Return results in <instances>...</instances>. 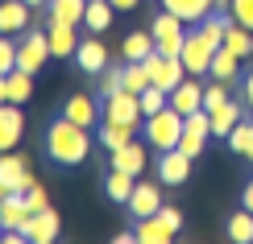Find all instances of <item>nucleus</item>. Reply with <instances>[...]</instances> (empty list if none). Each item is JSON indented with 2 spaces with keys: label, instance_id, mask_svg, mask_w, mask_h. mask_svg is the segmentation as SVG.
<instances>
[{
  "label": "nucleus",
  "instance_id": "18",
  "mask_svg": "<svg viewBox=\"0 0 253 244\" xmlns=\"http://www.w3.org/2000/svg\"><path fill=\"white\" fill-rule=\"evenodd\" d=\"M170 108L183 112V116L199 112V108H204V87H199V83H191V79H183V83L170 91Z\"/></svg>",
  "mask_w": 253,
  "mask_h": 244
},
{
  "label": "nucleus",
  "instance_id": "14",
  "mask_svg": "<svg viewBox=\"0 0 253 244\" xmlns=\"http://www.w3.org/2000/svg\"><path fill=\"white\" fill-rule=\"evenodd\" d=\"M75 67L87 70V75H100V70L108 67V46H104L100 37H83L79 50H75Z\"/></svg>",
  "mask_w": 253,
  "mask_h": 244
},
{
  "label": "nucleus",
  "instance_id": "32",
  "mask_svg": "<svg viewBox=\"0 0 253 244\" xmlns=\"http://www.w3.org/2000/svg\"><path fill=\"white\" fill-rule=\"evenodd\" d=\"M162 108H170V91H162L158 83H150V87L141 91V112L154 116V112H162Z\"/></svg>",
  "mask_w": 253,
  "mask_h": 244
},
{
  "label": "nucleus",
  "instance_id": "42",
  "mask_svg": "<svg viewBox=\"0 0 253 244\" xmlns=\"http://www.w3.org/2000/svg\"><path fill=\"white\" fill-rule=\"evenodd\" d=\"M245 108L253 112V70H249V75H245Z\"/></svg>",
  "mask_w": 253,
  "mask_h": 244
},
{
  "label": "nucleus",
  "instance_id": "33",
  "mask_svg": "<svg viewBox=\"0 0 253 244\" xmlns=\"http://www.w3.org/2000/svg\"><path fill=\"white\" fill-rule=\"evenodd\" d=\"M125 87V62L121 67H104L100 70V100H108L112 91H121Z\"/></svg>",
  "mask_w": 253,
  "mask_h": 244
},
{
  "label": "nucleus",
  "instance_id": "6",
  "mask_svg": "<svg viewBox=\"0 0 253 244\" xmlns=\"http://www.w3.org/2000/svg\"><path fill=\"white\" fill-rule=\"evenodd\" d=\"M145 70H150V83H158L162 91H174L178 83L187 79V67L178 54H162V50H154L150 58H145Z\"/></svg>",
  "mask_w": 253,
  "mask_h": 244
},
{
  "label": "nucleus",
  "instance_id": "27",
  "mask_svg": "<svg viewBox=\"0 0 253 244\" xmlns=\"http://www.w3.org/2000/svg\"><path fill=\"white\" fill-rule=\"evenodd\" d=\"M241 120H245V116H241V104L228 100V104H220V108L212 112V133H216V137H228Z\"/></svg>",
  "mask_w": 253,
  "mask_h": 244
},
{
  "label": "nucleus",
  "instance_id": "1",
  "mask_svg": "<svg viewBox=\"0 0 253 244\" xmlns=\"http://www.w3.org/2000/svg\"><path fill=\"white\" fill-rule=\"evenodd\" d=\"M46 153H50V162H58L62 170H75L87 162V153H91V137L83 124H75L71 116H58V120H50V129H46Z\"/></svg>",
  "mask_w": 253,
  "mask_h": 244
},
{
  "label": "nucleus",
  "instance_id": "44",
  "mask_svg": "<svg viewBox=\"0 0 253 244\" xmlns=\"http://www.w3.org/2000/svg\"><path fill=\"white\" fill-rule=\"evenodd\" d=\"M141 0H112V8H121V13H129V8H137Z\"/></svg>",
  "mask_w": 253,
  "mask_h": 244
},
{
  "label": "nucleus",
  "instance_id": "46",
  "mask_svg": "<svg viewBox=\"0 0 253 244\" xmlns=\"http://www.w3.org/2000/svg\"><path fill=\"white\" fill-rule=\"evenodd\" d=\"M8 195H13V190H8V182H4V178H0V203H4Z\"/></svg>",
  "mask_w": 253,
  "mask_h": 244
},
{
  "label": "nucleus",
  "instance_id": "35",
  "mask_svg": "<svg viewBox=\"0 0 253 244\" xmlns=\"http://www.w3.org/2000/svg\"><path fill=\"white\" fill-rule=\"evenodd\" d=\"M204 141H208V133H199V129H191V124H183V137H178V149H183L187 157H199V153H204Z\"/></svg>",
  "mask_w": 253,
  "mask_h": 244
},
{
  "label": "nucleus",
  "instance_id": "30",
  "mask_svg": "<svg viewBox=\"0 0 253 244\" xmlns=\"http://www.w3.org/2000/svg\"><path fill=\"white\" fill-rule=\"evenodd\" d=\"M224 46L233 50L237 58H249V54H253V34H249L245 25H237V21H233V25H228V34H224Z\"/></svg>",
  "mask_w": 253,
  "mask_h": 244
},
{
  "label": "nucleus",
  "instance_id": "13",
  "mask_svg": "<svg viewBox=\"0 0 253 244\" xmlns=\"http://www.w3.org/2000/svg\"><path fill=\"white\" fill-rule=\"evenodd\" d=\"M46 37H50V54H54V58H75V50H79V29L75 25H67V21H50Z\"/></svg>",
  "mask_w": 253,
  "mask_h": 244
},
{
  "label": "nucleus",
  "instance_id": "43",
  "mask_svg": "<svg viewBox=\"0 0 253 244\" xmlns=\"http://www.w3.org/2000/svg\"><path fill=\"white\" fill-rule=\"evenodd\" d=\"M241 203H245V211H253V178L245 182V195H241Z\"/></svg>",
  "mask_w": 253,
  "mask_h": 244
},
{
  "label": "nucleus",
  "instance_id": "49",
  "mask_svg": "<svg viewBox=\"0 0 253 244\" xmlns=\"http://www.w3.org/2000/svg\"><path fill=\"white\" fill-rule=\"evenodd\" d=\"M25 4H29V8H42V4H50V0H25Z\"/></svg>",
  "mask_w": 253,
  "mask_h": 244
},
{
  "label": "nucleus",
  "instance_id": "17",
  "mask_svg": "<svg viewBox=\"0 0 253 244\" xmlns=\"http://www.w3.org/2000/svg\"><path fill=\"white\" fill-rule=\"evenodd\" d=\"M145 162H150V149L141 141H129L121 149H112V170H125V174H141Z\"/></svg>",
  "mask_w": 253,
  "mask_h": 244
},
{
  "label": "nucleus",
  "instance_id": "37",
  "mask_svg": "<svg viewBox=\"0 0 253 244\" xmlns=\"http://www.w3.org/2000/svg\"><path fill=\"white\" fill-rule=\"evenodd\" d=\"M8 70H17V41L0 34V75H8Z\"/></svg>",
  "mask_w": 253,
  "mask_h": 244
},
{
  "label": "nucleus",
  "instance_id": "25",
  "mask_svg": "<svg viewBox=\"0 0 253 244\" xmlns=\"http://www.w3.org/2000/svg\"><path fill=\"white\" fill-rule=\"evenodd\" d=\"M133 133H137V124H117V120H104V129H100V145L104 149H121V145H129L133 141Z\"/></svg>",
  "mask_w": 253,
  "mask_h": 244
},
{
  "label": "nucleus",
  "instance_id": "29",
  "mask_svg": "<svg viewBox=\"0 0 253 244\" xmlns=\"http://www.w3.org/2000/svg\"><path fill=\"white\" fill-rule=\"evenodd\" d=\"M8 104H25L29 100V95H34V75H29V70H8Z\"/></svg>",
  "mask_w": 253,
  "mask_h": 244
},
{
  "label": "nucleus",
  "instance_id": "21",
  "mask_svg": "<svg viewBox=\"0 0 253 244\" xmlns=\"http://www.w3.org/2000/svg\"><path fill=\"white\" fill-rule=\"evenodd\" d=\"M112 17H117L112 0H87V13H83V25H87L91 34H104V29L112 25Z\"/></svg>",
  "mask_w": 253,
  "mask_h": 244
},
{
  "label": "nucleus",
  "instance_id": "48",
  "mask_svg": "<svg viewBox=\"0 0 253 244\" xmlns=\"http://www.w3.org/2000/svg\"><path fill=\"white\" fill-rule=\"evenodd\" d=\"M245 162H253V137H249V145H245Z\"/></svg>",
  "mask_w": 253,
  "mask_h": 244
},
{
  "label": "nucleus",
  "instance_id": "5",
  "mask_svg": "<svg viewBox=\"0 0 253 244\" xmlns=\"http://www.w3.org/2000/svg\"><path fill=\"white\" fill-rule=\"evenodd\" d=\"M46 62H50V37L42 29H25L21 41H17V67L29 70V75H38Z\"/></svg>",
  "mask_w": 253,
  "mask_h": 244
},
{
  "label": "nucleus",
  "instance_id": "26",
  "mask_svg": "<svg viewBox=\"0 0 253 244\" xmlns=\"http://www.w3.org/2000/svg\"><path fill=\"white\" fill-rule=\"evenodd\" d=\"M34 215L25 203V195H8L4 203H0V219H4V228H25V219Z\"/></svg>",
  "mask_w": 253,
  "mask_h": 244
},
{
  "label": "nucleus",
  "instance_id": "10",
  "mask_svg": "<svg viewBox=\"0 0 253 244\" xmlns=\"http://www.w3.org/2000/svg\"><path fill=\"white\" fill-rule=\"evenodd\" d=\"M21 133H25V116H21V104H0V153L17 149Z\"/></svg>",
  "mask_w": 253,
  "mask_h": 244
},
{
  "label": "nucleus",
  "instance_id": "47",
  "mask_svg": "<svg viewBox=\"0 0 253 244\" xmlns=\"http://www.w3.org/2000/svg\"><path fill=\"white\" fill-rule=\"evenodd\" d=\"M228 4H233V0H212V8H220V13H224Z\"/></svg>",
  "mask_w": 253,
  "mask_h": 244
},
{
  "label": "nucleus",
  "instance_id": "7",
  "mask_svg": "<svg viewBox=\"0 0 253 244\" xmlns=\"http://www.w3.org/2000/svg\"><path fill=\"white\" fill-rule=\"evenodd\" d=\"M104 120H117V124H141V120H145V112H141V95L129 91V87L112 91L108 100H104Z\"/></svg>",
  "mask_w": 253,
  "mask_h": 244
},
{
  "label": "nucleus",
  "instance_id": "20",
  "mask_svg": "<svg viewBox=\"0 0 253 244\" xmlns=\"http://www.w3.org/2000/svg\"><path fill=\"white\" fill-rule=\"evenodd\" d=\"M162 8H170L174 17H183L187 25H199V21L212 13V0H162Z\"/></svg>",
  "mask_w": 253,
  "mask_h": 244
},
{
  "label": "nucleus",
  "instance_id": "16",
  "mask_svg": "<svg viewBox=\"0 0 253 244\" xmlns=\"http://www.w3.org/2000/svg\"><path fill=\"white\" fill-rule=\"evenodd\" d=\"M100 104L96 100H91V95H67V104H62V116H71V120H75V124H83V129H91V124H96L100 120Z\"/></svg>",
  "mask_w": 253,
  "mask_h": 244
},
{
  "label": "nucleus",
  "instance_id": "39",
  "mask_svg": "<svg viewBox=\"0 0 253 244\" xmlns=\"http://www.w3.org/2000/svg\"><path fill=\"white\" fill-rule=\"evenodd\" d=\"M228 13H233L237 25H245L249 34H253V0H233V4H228Z\"/></svg>",
  "mask_w": 253,
  "mask_h": 244
},
{
  "label": "nucleus",
  "instance_id": "15",
  "mask_svg": "<svg viewBox=\"0 0 253 244\" xmlns=\"http://www.w3.org/2000/svg\"><path fill=\"white\" fill-rule=\"evenodd\" d=\"M29 13H34V8H29L25 0H0V34L17 37L21 29H29Z\"/></svg>",
  "mask_w": 253,
  "mask_h": 244
},
{
  "label": "nucleus",
  "instance_id": "12",
  "mask_svg": "<svg viewBox=\"0 0 253 244\" xmlns=\"http://www.w3.org/2000/svg\"><path fill=\"white\" fill-rule=\"evenodd\" d=\"M125 207H129V215H133V219L158 215V211H162V195H158V186H154V182H137Z\"/></svg>",
  "mask_w": 253,
  "mask_h": 244
},
{
  "label": "nucleus",
  "instance_id": "2",
  "mask_svg": "<svg viewBox=\"0 0 253 244\" xmlns=\"http://www.w3.org/2000/svg\"><path fill=\"white\" fill-rule=\"evenodd\" d=\"M183 124L187 116L174 112V108H162L154 116H145V145L154 153H166V149H178V137H183Z\"/></svg>",
  "mask_w": 253,
  "mask_h": 244
},
{
  "label": "nucleus",
  "instance_id": "9",
  "mask_svg": "<svg viewBox=\"0 0 253 244\" xmlns=\"http://www.w3.org/2000/svg\"><path fill=\"white\" fill-rule=\"evenodd\" d=\"M191 162H195V157H187L183 149L158 153V178H162L166 186H183L187 178H191Z\"/></svg>",
  "mask_w": 253,
  "mask_h": 244
},
{
  "label": "nucleus",
  "instance_id": "36",
  "mask_svg": "<svg viewBox=\"0 0 253 244\" xmlns=\"http://www.w3.org/2000/svg\"><path fill=\"white\" fill-rule=\"evenodd\" d=\"M249 137H253V120H241L233 133H228V149L245 157V145H249Z\"/></svg>",
  "mask_w": 253,
  "mask_h": 244
},
{
  "label": "nucleus",
  "instance_id": "22",
  "mask_svg": "<svg viewBox=\"0 0 253 244\" xmlns=\"http://www.w3.org/2000/svg\"><path fill=\"white\" fill-rule=\"evenodd\" d=\"M133 186H137V174H125V170H112V174L104 178V195H108L112 203H129Z\"/></svg>",
  "mask_w": 253,
  "mask_h": 244
},
{
  "label": "nucleus",
  "instance_id": "4",
  "mask_svg": "<svg viewBox=\"0 0 253 244\" xmlns=\"http://www.w3.org/2000/svg\"><path fill=\"white\" fill-rule=\"evenodd\" d=\"M216 41L204 34V29H191L187 34V41H183V67H187V75H208V67H212V54H216Z\"/></svg>",
  "mask_w": 253,
  "mask_h": 244
},
{
  "label": "nucleus",
  "instance_id": "34",
  "mask_svg": "<svg viewBox=\"0 0 253 244\" xmlns=\"http://www.w3.org/2000/svg\"><path fill=\"white\" fill-rule=\"evenodd\" d=\"M125 87L141 95L150 87V70H145V62H125Z\"/></svg>",
  "mask_w": 253,
  "mask_h": 244
},
{
  "label": "nucleus",
  "instance_id": "40",
  "mask_svg": "<svg viewBox=\"0 0 253 244\" xmlns=\"http://www.w3.org/2000/svg\"><path fill=\"white\" fill-rule=\"evenodd\" d=\"M25 203H29V211H46V207H50V199H46V190L34 182V186L25 190Z\"/></svg>",
  "mask_w": 253,
  "mask_h": 244
},
{
  "label": "nucleus",
  "instance_id": "19",
  "mask_svg": "<svg viewBox=\"0 0 253 244\" xmlns=\"http://www.w3.org/2000/svg\"><path fill=\"white\" fill-rule=\"evenodd\" d=\"M178 232L166 224L162 215H145V219H137V240L141 244H166V240H174Z\"/></svg>",
  "mask_w": 253,
  "mask_h": 244
},
{
  "label": "nucleus",
  "instance_id": "24",
  "mask_svg": "<svg viewBox=\"0 0 253 244\" xmlns=\"http://www.w3.org/2000/svg\"><path fill=\"white\" fill-rule=\"evenodd\" d=\"M50 21H67V25H83L87 13V0H50Z\"/></svg>",
  "mask_w": 253,
  "mask_h": 244
},
{
  "label": "nucleus",
  "instance_id": "31",
  "mask_svg": "<svg viewBox=\"0 0 253 244\" xmlns=\"http://www.w3.org/2000/svg\"><path fill=\"white\" fill-rule=\"evenodd\" d=\"M228 236H233L237 244H253V211L241 207L233 219H228Z\"/></svg>",
  "mask_w": 253,
  "mask_h": 244
},
{
  "label": "nucleus",
  "instance_id": "41",
  "mask_svg": "<svg viewBox=\"0 0 253 244\" xmlns=\"http://www.w3.org/2000/svg\"><path fill=\"white\" fill-rule=\"evenodd\" d=\"M158 215H162V219H166V224H170L174 232L183 228V215H178V207H166V203H162V211H158Z\"/></svg>",
  "mask_w": 253,
  "mask_h": 244
},
{
  "label": "nucleus",
  "instance_id": "28",
  "mask_svg": "<svg viewBox=\"0 0 253 244\" xmlns=\"http://www.w3.org/2000/svg\"><path fill=\"white\" fill-rule=\"evenodd\" d=\"M237 70H241V58L233 54V50H228V46H220L216 50V54H212V67H208V75H212V79H237Z\"/></svg>",
  "mask_w": 253,
  "mask_h": 244
},
{
  "label": "nucleus",
  "instance_id": "23",
  "mask_svg": "<svg viewBox=\"0 0 253 244\" xmlns=\"http://www.w3.org/2000/svg\"><path fill=\"white\" fill-rule=\"evenodd\" d=\"M154 54V34H129L121 46V62H145Z\"/></svg>",
  "mask_w": 253,
  "mask_h": 244
},
{
  "label": "nucleus",
  "instance_id": "38",
  "mask_svg": "<svg viewBox=\"0 0 253 244\" xmlns=\"http://www.w3.org/2000/svg\"><path fill=\"white\" fill-rule=\"evenodd\" d=\"M220 104H228V91H224V79H216L212 87H204V108H208V112H216Z\"/></svg>",
  "mask_w": 253,
  "mask_h": 244
},
{
  "label": "nucleus",
  "instance_id": "8",
  "mask_svg": "<svg viewBox=\"0 0 253 244\" xmlns=\"http://www.w3.org/2000/svg\"><path fill=\"white\" fill-rule=\"evenodd\" d=\"M0 178L8 182V190H13V195H25V190L38 182L34 170H29V157H25V153H13V149L0 153Z\"/></svg>",
  "mask_w": 253,
  "mask_h": 244
},
{
  "label": "nucleus",
  "instance_id": "3",
  "mask_svg": "<svg viewBox=\"0 0 253 244\" xmlns=\"http://www.w3.org/2000/svg\"><path fill=\"white\" fill-rule=\"evenodd\" d=\"M150 29H154V50H162V54H183V41H187V21L183 17H174L170 8H162Z\"/></svg>",
  "mask_w": 253,
  "mask_h": 244
},
{
  "label": "nucleus",
  "instance_id": "45",
  "mask_svg": "<svg viewBox=\"0 0 253 244\" xmlns=\"http://www.w3.org/2000/svg\"><path fill=\"white\" fill-rule=\"evenodd\" d=\"M0 104H8V79L0 75Z\"/></svg>",
  "mask_w": 253,
  "mask_h": 244
},
{
  "label": "nucleus",
  "instance_id": "11",
  "mask_svg": "<svg viewBox=\"0 0 253 244\" xmlns=\"http://www.w3.org/2000/svg\"><path fill=\"white\" fill-rule=\"evenodd\" d=\"M25 240H34V244H50V240H58V211L54 207H46V211H34V215L25 219Z\"/></svg>",
  "mask_w": 253,
  "mask_h": 244
}]
</instances>
